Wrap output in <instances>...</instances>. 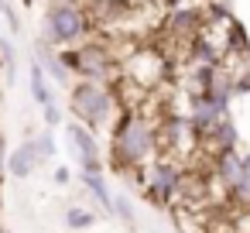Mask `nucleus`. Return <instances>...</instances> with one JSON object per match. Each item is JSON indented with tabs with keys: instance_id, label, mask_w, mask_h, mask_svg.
I'll use <instances>...</instances> for the list:
<instances>
[{
	"instance_id": "1",
	"label": "nucleus",
	"mask_w": 250,
	"mask_h": 233,
	"mask_svg": "<svg viewBox=\"0 0 250 233\" xmlns=\"http://www.w3.org/2000/svg\"><path fill=\"white\" fill-rule=\"evenodd\" d=\"M158 154H161L158 120L147 117L144 110L124 106L117 124L110 127V151H106L110 168H117L124 178H130V171H134V182H137V171L147 168Z\"/></svg>"
},
{
	"instance_id": "2",
	"label": "nucleus",
	"mask_w": 250,
	"mask_h": 233,
	"mask_svg": "<svg viewBox=\"0 0 250 233\" xmlns=\"http://www.w3.org/2000/svg\"><path fill=\"white\" fill-rule=\"evenodd\" d=\"M124 110V100H120V86L117 83H86V79H76L69 86V113L72 120L86 124L89 130H110L117 124Z\"/></svg>"
},
{
	"instance_id": "3",
	"label": "nucleus",
	"mask_w": 250,
	"mask_h": 233,
	"mask_svg": "<svg viewBox=\"0 0 250 233\" xmlns=\"http://www.w3.org/2000/svg\"><path fill=\"white\" fill-rule=\"evenodd\" d=\"M96 31V18L89 4H48L42 14V38L62 52L89 42Z\"/></svg>"
},
{
	"instance_id": "4",
	"label": "nucleus",
	"mask_w": 250,
	"mask_h": 233,
	"mask_svg": "<svg viewBox=\"0 0 250 233\" xmlns=\"http://www.w3.org/2000/svg\"><path fill=\"white\" fill-rule=\"evenodd\" d=\"M65 62H69L72 76H76V79H86V83H117V79L124 76L120 55H117L110 45L96 42V38H89V42L69 48V52H65Z\"/></svg>"
},
{
	"instance_id": "5",
	"label": "nucleus",
	"mask_w": 250,
	"mask_h": 233,
	"mask_svg": "<svg viewBox=\"0 0 250 233\" xmlns=\"http://www.w3.org/2000/svg\"><path fill=\"white\" fill-rule=\"evenodd\" d=\"M137 185L154 206H171L185 192V165L171 154H158L147 168L137 171Z\"/></svg>"
},
{
	"instance_id": "6",
	"label": "nucleus",
	"mask_w": 250,
	"mask_h": 233,
	"mask_svg": "<svg viewBox=\"0 0 250 233\" xmlns=\"http://www.w3.org/2000/svg\"><path fill=\"white\" fill-rule=\"evenodd\" d=\"M158 134H161V154H171V158H185L192 154L195 148H202L199 134L192 130V120L185 110H165L158 117Z\"/></svg>"
},
{
	"instance_id": "7",
	"label": "nucleus",
	"mask_w": 250,
	"mask_h": 233,
	"mask_svg": "<svg viewBox=\"0 0 250 233\" xmlns=\"http://www.w3.org/2000/svg\"><path fill=\"white\" fill-rule=\"evenodd\" d=\"M65 137H69V148L79 161V171H103L106 161H103V144L96 137V130H89L86 124L79 120H69L65 124Z\"/></svg>"
},
{
	"instance_id": "8",
	"label": "nucleus",
	"mask_w": 250,
	"mask_h": 233,
	"mask_svg": "<svg viewBox=\"0 0 250 233\" xmlns=\"http://www.w3.org/2000/svg\"><path fill=\"white\" fill-rule=\"evenodd\" d=\"M35 62L45 69V76L52 79V86H72L76 83V76H72V69H69V62H65V52L62 48H55V45H48L45 38H38L35 42Z\"/></svg>"
},
{
	"instance_id": "9",
	"label": "nucleus",
	"mask_w": 250,
	"mask_h": 233,
	"mask_svg": "<svg viewBox=\"0 0 250 233\" xmlns=\"http://www.w3.org/2000/svg\"><path fill=\"white\" fill-rule=\"evenodd\" d=\"M202 28H206V14L195 11V7H175L165 18V35L168 38H178L182 45H188Z\"/></svg>"
},
{
	"instance_id": "10",
	"label": "nucleus",
	"mask_w": 250,
	"mask_h": 233,
	"mask_svg": "<svg viewBox=\"0 0 250 233\" xmlns=\"http://www.w3.org/2000/svg\"><path fill=\"white\" fill-rule=\"evenodd\" d=\"M209 171H212V178L219 182V189L223 192H229L233 185H236V178L243 175V151L236 148V151H219V154H209Z\"/></svg>"
},
{
	"instance_id": "11",
	"label": "nucleus",
	"mask_w": 250,
	"mask_h": 233,
	"mask_svg": "<svg viewBox=\"0 0 250 233\" xmlns=\"http://www.w3.org/2000/svg\"><path fill=\"white\" fill-rule=\"evenodd\" d=\"M202 148L209 151V154H219V151H236L240 148V124H236V117L229 113V117H223L206 137H202Z\"/></svg>"
},
{
	"instance_id": "12",
	"label": "nucleus",
	"mask_w": 250,
	"mask_h": 233,
	"mask_svg": "<svg viewBox=\"0 0 250 233\" xmlns=\"http://www.w3.org/2000/svg\"><path fill=\"white\" fill-rule=\"evenodd\" d=\"M38 165H42V154H38V148H35V137L24 141V144H18V148L7 154V175H11V178H28Z\"/></svg>"
},
{
	"instance_id": "13",
	"label": "nucleus",
	"mask_w": 250,
	"mask_h": 233,
	"mask_svg": "<svg viewBox=\"0 0 250 233\" xmlns=\"http://www.w3.org/2000/svg\"><path fill=\"white\" fill-rule=\"evenodd\" d=\"M79 185L96 199V206H100L106 216H113V202H117V195L110 192V185H106V175H103V171H79Z\"/></svg>"
},
{
	"instance_id": "14",
	"label": "nucleus",
	"mask_w": 250,
	"mask_h": 233,
	"mask_svg": "<svg viewBox=\"0 0 250 233\" xmlns=\"http://www.w3.org/2000/svg\"><path fill=\"white\" fill-rule=\"evenodd\" d=\"M28 89H31V100L38 103V106H48V103H55V93H52V79L45 76V69L31 59L28 62Z\"/></svg>"
},
{
	"instance_id": "15",
	"label": "nucleus",
	"mask_w": 250,
	"mask_h": 233,
	"mask_svg": "<svg viewBox=\"0 0 250 233\" xmlns=\"http://www.w3.org/2000/svg\"><path fill=\"white\" fill-rule=\"evenodd\" d=\"M65 226L69 230H93L96 226V212L83 209V206H69L65 209Z\"/></svg>"
},
{
	"instance_id": "16",
	"label": "nucleus",
	"mask_w": 250,
	"mask_h": 233,
	"mask_svg": "<svg viewBox=\"0 0 250 233\" xmlns=\"http://www.w3.org/2000/svg\"><path fill=\"white\" fill-rule=\"evenodd\" d=\"M226 195H229V202H233V206L250 209V171H243V175L236 178V185H233Z\"/></svg>"
},
{
	"instance_id": "17",
	"label": "nucleus",
	"mask_w": 250,
	"mask_h": 233,
	"mask_svg": "<svg viewBox=\"0 0 250 233\" xmlns=\"http://www.w3.org/2000/svg\"><path fill=\"white\" fill-rule=\"evenodd\" d=\"M0 59H4V72H7V79H14V72H18V52H14V45H11L7 35H0Z\"/></svg>"
},
{
	"instance_id": "18",
	"label": "nucleus",
	"mask_w": 250,
	"mask_h": 233,
	"mask_svg": "<svg viewBox=\"0 0 250 233\" xmlns=\"http://www.w3.org/2000/svg\"><path fill=\"white\" fill-rule=\"evenodd\" d=\"M35 148H38V154H42V161H52L55 158V137H52V127L48 130H42V134H35Z\"/></svg>"
},
{
	"instance_id": "19",
	"label": "nucleus",
	"mask_w": 250,
	"mask_h": 233,
	"mask_svg": "<svg viewBox=\"0 0 250 233\" xmlns=\"http://www.w3.org/2000/svg\"><path fill=\"white\" fill-rule=\"evenodd\" d=\"M113 216L124 219L127 226H134V202H130V195H117V202H113Z\"/></svg>"
},
{
	"instance_id": "20",
	"label": "nucleus",
	"mask_w": 250,
	"mask_h": 233,
	"mask_svg": "<svg viewBox=\"0 0 250 233\" xmlns=\"http://www.w3.org/2000/svg\"><path fill=\"white\" fill-rule=\"evenodd\" d=\"M0 18H4V21L11 24V31H18V28H21L18 11H14V0H0Z\"/></svg>"
},
{
	"instance_id": "21",
	"label": "nucleus",
	"mask_w": 250,
	"mask_h": 233,
	"mask_svg": "<svg viewBox=\"0 0 250 233\" xmlns=\"http://www.w3.org/2000/svg\"><path fill=\"white\" fill-rule=\"evenodd\" d=\"M42 120H45V127H59L65 117H62L59 103H48V106H42Z\"/></svg>"
},
{
	"instance_id": "22",
	"label": "nucleus",
	"mask_w": 250,
	"mask_h": 233,
	"mask_svg": "<svg viewBox=\"0 0 250 233\" xmlns=\"http://www.w3.org/2000/svg\"><path fill=\"white\" fill-rule=\"evenodd\" d=\"M52 182H55V185H69V182H72V171H69L65 165H59V168L52 171Z\"/></svg>"
},
{
	"instance_id": "23",
	"label": "nucleus",
	"mask_w": 250,
	"mask_h": 233,
	"mask_svg": "<svg viewBox=\"0 0 250 233\" xmlns=\"http://www.w3.org/2000/svg\"><path fill=\"white\" fill-rule=\"evenodd\" d=\"M7 154H11L7 151V141H4V134H0V175L7 171Z\"/></svg>"
},
{
	"instance_id": "24",
	"label": "nucleus",
	"mask_w": 250,
	"mask_h": 233,
	"mask_svg": "<svg viewBox=\"0 0 250 233\" xmlns=\"http://www.w3.org/2000/svg\"><path fill=\"white\" fill-rule=\"evenodd\" d=\"M45 4H89V0H45Z\"/></svg>"
},
{
	"instance_id": "25",
	"label": "nucleus",
	"mask_w": 250,
	"mask_h": 233,
	"mask_svg": "<svg viewBox=\"0 0 250 233\" xmlns=\"http://www.w3.org/2000/svg\"><path fill=\"white\" fill-rule=\"evenodd\" d=\"M243 171H250V151H243Z\"/></svg>"
},
{
	"instance_id": "26",
	"label": "nucleus",
	"mask_w": 250,
	"mask_h": 233,
	"mask_svg": "<svg viewBox=\"0 0 250 233\" xmlns=\"http://www.w3.org/2000/svg\"><path fill=\"white\" fill-rule=\"evenodd\" d=\"M127 4H134V7H141V4H151V0H127Z\"/></svg>"
},
{
	"instance_id": "27",
	"label": "nucleus",
	"mask_w": 250,
	"mask_h": 233,
	"mask_svg": "<svg viewBox=\"0 0 250 233\" xmlns=\"http://www.w3.org/2000/svg\"><path fill=\"white\" fill-rule=\"evenodd\" d=\"M0 233H11V230H7V226H0Z\"/></svg>"
},
{
	"instance_id": "28",
	"label": "nucleus",
	"mask_w": 250,
	"mask_h": 233,
	"mask_svg": "<svg viewBox=\"0 0 250 233\" xmlns=\"http://www.w3.org/2000/svg\"><path fill=\"white\" fill-rule=\"evenodd\" d=\"M0 72H4V59H0Z\"/></svg>"
}]
</instances>
